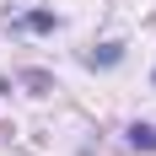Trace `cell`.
Wrapping results in <instances>:
<instances>
[{"label": "cell", "mask_w": 156, "mask_h": 156, "mask_svg": "<svg viewBox=\"0 0 156 156\" xmlns=\"http://www.w3.org/2000/svg\"><path fill=\"white\" fill-rule=\"evenodd\" d=\"M129 145H135V151H156V129L135 124V129H129Z\"/></svg>", "instance_id": "obj_1"}, {"label": "cell", "mask_w": 156, "mask_h": 156, "mask_svg": "<svg viewBox=\"0 0 156 156\" xmlns=\"http://www.w3.org/2000/svg\"><path fill=\"white\" fill-rule=\"evenodd\" d=\"M16 27H27V32H38V27H54V16H48V11H38V16H22Z\"/></svg>", "instance_id": "obj_2"}]
</instances>
